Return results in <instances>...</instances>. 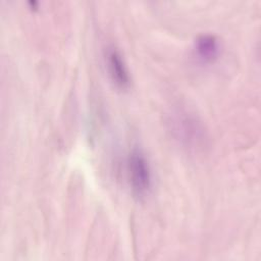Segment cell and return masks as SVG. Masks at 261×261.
<instances>
[{
  "instance_id": "cell-2",
  "label": "cell",
  "mask_w": 261,
  "mask_h": 261,
  "mask_svg": "<svg viewBox=\"0 0 261 261\" xmlns=\"http://www.w3.org/2000/svg\"><path fill=\"white\" fill-rule=\"evenodd\" d=\"M126 176L132 193L138 199L149 195L153 186L152 168L146 154L134 147L126 158Z\"/></svg>"
},
{
  "instance_id": "cell-4",
  "label": "cell",
  "mask_w": 261,
  "mask_h": 261,
  "mask_svg": "<svg viewBox=\"0 0 261 261\" xmlns=\"http://www.w3.org/2000/svg\"><path fill=\"white\" fill-rule=\"evenodd\" d=\"M220 52L218 39L210 34L199 36L195 41V53L197 58L204 63L215 61Z\"/></svg>"
},
{
  "instance_id": "cell-3",
  "label": "cell",
  "mask_w": 261,
  "mask_h": 261,
  "mask_svg": "<svg viewBox=\"0 0 261 261\" xmlns=\"http://www.w3.org/2000/svg\"><path fill=\"white\" fill-rule=\"evenodd\" d=\"M105 64L113 85L119 90H127L130 86V73L120 51L113 45L105 50Z\"/></svg>"
},
{
  "instance_id": "cell-1",
  "label": "cell",
  "mask_w": 261,
  "mask_h": 261,
  "mask_svg": "<svg viewBox=\"0 0 261 261\" xmlns=\"http://www.w3.org/2000/svg\"><path fill=\"white\" fill-rule=\"evenodd\" d=\"M170 133L178 144L190 151H202L207 146L208 136L203 121L186 108H176L167 121Z\"/></svg>"
}]
</instances>
